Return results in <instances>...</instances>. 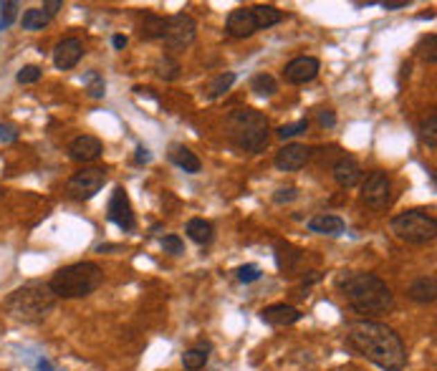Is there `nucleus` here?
Here are the masks:
<instances>
[{
  "mask_svg": "<svg viewBox=\"0 0 437 371\" xmlns=\"http://www.w3.org/2000/svg\"><path fill=\"white\" fill-rule=\"evenodd\" d=\"M101 283H104V271L91 260L66 265L53 273V278L48 280L56 298H87Z\"/></svg>",
  "mask_w": 437,
  "mask_h": 371,
  "instance_id": "20e7f679",
  "label": "nucleus"
},
{
  "mask_svg": "<svg viewBox=\"0 0 437 371\" xmlns=\"http://www.w3.org/2000/svg\"><path fill=\"white\" fill-rule=\"evenodd\" d=\"M319 69H321V64H319V58L314 56H298L294 58L291 64H286V69H283V79L288 81V84H308V81L316 79V73H319Z\"/></svg>",
  "mask_w": 437,
  "mask_h": 371,
  "instance_id": "9b49d317",
  "label": "nucleus"
},
{
  "mask_svg": "<svg viewBox=\"0 0 437 371\" xmlns=\"http://www.w3.org/2000/svg\"><path fill=\"white\" fill-rule=\"evenodd\" d=\"M18 139V129L13 124H0V142L3 144H10Z\"/></svg>",
  "mask_w": 437,
  "mask_h": 371,
  "instance_id": "4c0bfd02",
  "label": "nucleus"
},
{
  "mask_svg": "<svg viewBox=\"0 0 437 371\" xmlns=\"http://www.w3.org/2000/svg\"><path fill=\"white\" fill-rule=\"evenodd\" d=\"M346 346L354 354L369 359L382 369H402L404 366V343L400 334L380 321H357L346 329Z\"/></svg>",
  "mask_w": 437,
  "mask_h": 371,
  "instance_id": "f257e3e1",
  "label": "nucleus"
},
{
  "mask_svg": "<svg viewBox=\"0 0 437 371\" xmlns=\"http://www.w3.org/2000/svg\"><path fill=\"white\" fill-rule=\"evenodd\" d=\"M112 46H114L116 51H122L124 46H127V38H124V36H114V38H112Z\"/></svg>",
  "mask_w": 437,
  "mask_h": 371,
  "instance_id": "37998d69",
  "label": "nucleus"
},
{
  "mask_svg": "<svg viewBox=\"0 0 437 371\" xmlns=\"http://www.w3.org/2000/svg\"><path fill=\"white\" fill-rule=\"evenodd\" d=\"M362 200L372 210H387L392 202V179L387 172L377 170L366 177L364 187H362Z\"/></svg>",
  "mask_w": 437,
  "mask_h": 371,
  "instance_id": "6e6552de",
  "label": "nucleus"
},
{
  "mask_svg": "<svg viewBox=\"0 0 437 371\" xmlns=\"http://www.w3.org/2000/svg\"><path fill=\"white\" fill-rule=\"evenodd\" d=\"M101 152H104V147L91 134H81L69 144V157L76 159V162H93V159L101 157Z\"/></svg>",
  "mask_w": 437,
  "mask_h": 371,
  "instance_id": "f3484780",
  "label": "nucleus"
},
{
  "mask_svg": "<svg viewBox=\"0 0 437 371\" xmlns=\"http://www.w3.org/2000/svg\"><path fill=\"white\" fill-rule=\"evenodd\" d=\"M235 73L233 71H222V73H217L215 79L210 81V86H208V96L210 99H217V96H222L225 91H230V86L235 84Z\"/></svg>",
  "mask_w": 437,
  "mask_h": 371,
  "instance_id": "a878e982",
  "label": "nucleus"
},
{
  "mask_svg": "<svg viewBox=\"0 0 437 371\" xmlns=\"http://www.w3.org/2000/svg\"><path fill=\"white\" fill-rule=\"evenodd\" d=\"M18 3L15 0H6V3H0V30H8L10 26L15 23L18 18Z\"/></svg>",
  "mask_w": 437,
  "mask_h": 371,
  "instance_id": "c85d7f7f",
  "label": "nucleus"
},
{
  "mask_svg": "<svg viewBox=\"0 0 437 371\" xmlns=\"http://www.w3.org/2000/svg\"><path fill=\"white\" fill-rule=\"evenodd\" d=\"M409 3L407 0H394V3H382V8L384 10H402V8H407Z\"/></svg>",
  "mask_w": 437,
  "mask_h": 371,
  "instance_id": "a19ab883",
  "label": "nucleus"
},
{
  "mask_svg": "<svg viewBox=\"0 0 437 371\" xmlns=\"http://www.w3.org/2000/svg\"><path fill=\"white\" fill-rule=\"evenodd\" d=\"M417 51H420L422 61H427V64H435V61H437V36H435V33L425 36L422 41H420V46H417Z\"/></svg>",
  "mask_w": 437,
  "mask_h": 371,
  "instance_id": "7c9ffc66",
  "label": "nucleus"
},
{
  "mask_svg": "<svg viewBox=\"0 0 437 371\" xmlns=\"http://www.w3.org/2000/svg\"><path fill=\"white\" fill-rule=\"evenodd\" d=\"M162 250L170 253V255H179V253L185 250V245H182V240H179L177 235H167L162 237Z\"/></svg>",
  "mask_w": 437,
  "mask_h": 371,
  "instance_id": "c9c22d12",
  "label": "nucleus"
},
{
  "mask_svg": "<svg viewBox=\"0 0 437 371\" xmlns=\"http://www.w3.org/2000/svg\"><path fill=\"white\" fill-rule=\"evenodd\" d=\"M185 233H187V237L197 245L213 243V225H210L208 220H202V217H193V220L187 222Z\"/></svg>",
  "mask_w": 437,
  "mask_h": 371,
  "instance_id": "412c9836",
  "label": "nucleus"
},
{
  "mask_svg": "<svg viewBox=\"0 0 437 371\" xmlns=\"http://www.w3.org/2000/svg\"><path fill=\"white\" fill-rule=\"evenodd\" d=\"M51 23V15L46 13L44 8H30L23 13V28L26 30H44Z\"/></svg>",
  "mask_w": 437,
  "mask_h": 371,
  "instance_id": "b1692460",
  "label": "nucleus"
},
{
  "mask_svg": "<svg viewBox=\"0 0 437 371\" xmlns=\"http://www.w3.org/2000/svg\"><path fill=\"white\" fill-rule=\"evenodd\" d=\"M301 311L294 306H286V303H273V306L263 308L260 311V318H263L268 326H278V329H283V326H294V323L301 321Z\"/></svg>",
  "mask_w": 437,
  "mask_h": 371,
  "instance_id": "4468645a",
  "label": "nucleus"
},
{
  "mask_svg": "<svg viewBox=\"0 0 437 371\" xmlns=\"http://www.w3.org/2000/svg\"><path fill=\"white\" fill-rule=\"evenodd\" d=\"M251 91L256 96H273V93L278 91V84L273 79L271 73H256L251 79Z\"/></svg>",
  "mask_w": 437,
  "mask_h": 371,
  "instance_id": "393cba45",
  "label": "nucleus"
},
{
  "mask_svg": "<svg viewBox=\"0 0 437 371\" xmlns=\"http://www.w3.org/2000/svg\"><path fill=\"white\" fill-rule=\"evenodd\" d=\"M392 233L412 245L432 243L437 237V220L427 210H407L392 217Z\"/></svg>",
  "mask_w": 437,
  "mask_h": 371,
  "instance_id": "423d86ee",
  "label": "nucleus"
},
{
  "mask_svg": "<svg viewBox=\"0 0 437 371\" xmlns=\"http://www.w3.org/2000/svg\"><path fill=\"white\" fill-rule=\"evenodd\" d=\"M38 369H41V371H53V369H51V364H48V361H44V359H41V361H38Z\"/></svg>",
  "mask_w": 437,
  "mask_h": 371,
  "instance_id": "c03bdc74",
  "label": "nucleus"
},
{
  "mask_svg": "<svg viewBox=\"0 0 437 371\" xmlns=\"http://www.w3.org/2000/svg\"><path fill=\"white\" fill-rule=\"evenodd\" d=\"M308 157H311V150H308V147H303V144H286V147L278 150V154H276V167L283 172H296L306 165Z\"/></svg>",
  "mask_w": 437,
  "mask_h": 371,
  "instance_id": "2eb2a0df",
  "label": "nucleus"
},
{
  "mask_svg": "<svg viewBox=\"0 0 437 371\" xmlns=\"http://www.w3.org/2000/svg\"><path fill=\"white\" fill-rule=\"evenodd\" d=\"M422 139L427 142L430 150H437V114L435 111L422 122Z\"/></svg>",
  "mask_w": 437,
  "mask_h": 371,
  "instance_id": "2f4dec72",
  "label": "nucleus"
},
{
  "mask_svg": "<svg viewBox=\"0 0 437 371\" xmlns=\"http://www.w3.org/2000/svg\"><path fill=\"white\" fill-rule=\"evenodd\" d=\"M308 230L319 233V235H341L344 233V220L339 215H316L308 220Z\"/></svg>",
  "mask_w": 437,
  "mask_h": 371,
  "instance_id": "a211bd4d",
  "label": "nucleus"
},
{
  "mask_svg": "<svg viewBox=\"0 0 437 371\" xmlns=\"http://www.w3.org/2000/svg\"><path fill=\"white\" fill-rule=\"evenodd\" d=\"M107 182V174L99 167H84L69 179V192L73 200H91Z\"/></svg>",
  "mask_w": 437,
  "mask_h": 371,
  "instance_id": "1a4fd4ad",
  "label": "nucleus"
},
{
  "mask_svg": "<svg viewBox=\"0 0 437 371\" xmlns=\"http://www.w3.org/2000/svg\"><path fill=\"white\" fill-rule=\"evenodd\" d=\"M197 36V23L193 15L177 13L172 18H167V33H165V46L170 51H185L190 43Z\"/></svg>",
  "mask_w": 437,
  "mask_h": 371,
  "instance_id": "0eeeda50",
  "label": "nucleus"
},
{
  "mask_svg": "<svg viewBox=\"0 0 437 371\" xmlns=\"http://www.w3.org/2000/svg\"><path fill=\"white\" fill-rule=\"evenodd\" d=\"M407 296L417 303H432L437 298V280L432 275H425V278H417L412 286L407 288Z\"/></svg>",
  "mask_w": 437,
  "mask_h": 371,
  "instance_id": "aec40b11",
  "label": "nucleus"
},
{
  "mask_svg": "<svg viewBox=\"0 0 437 371\" xmlns=\"http://www.w3.org/2000/svg\"><path fill=\"white\" fill-rule=\"evenodd\" d=\"M157 73H159V79L175 81L179 76V64L175 61L172 56H162L157 61Z\"/></svg>",
  "mask_w": 437,
  "mask_h": 371,
  "instance_id": "c756f323",
  "label": "nucleus"
},
{
  "mask_svg": "<svg viewBox=\"0 0 437 371\" xmlns=\"http://www.w3.org/2000/svg\"><path fill=\"white\" fill-rule=\"evenodd\" d=\"M56 296L48 283L30 280L26 286L15 288L6 298V314L18 323H41L56 308Z\"/></svg>",
  "mask_w": 437,
  "mask_h": 371,
  "instance_id": "7ed1b4c3",
  "label": "nucleus"
},
{
  "mask_svg": "<svg viewBox=\"0 0 437 371\" xmlns=\"http://www.w3.org/2000/svg\"><path fill=\"white\" fill-rule=\"evenodd\" d=\"M107 215L116 228H122V230L134 228V212H132L130 194L124 192V187H114L112 200H109V207H107Z\"/></svg>",
  "mask_w": 437,
  "mask_h": 371,
  "instance_id": "9d476101",
  "label": "nucleus"
},
{
  "mask_svg": "<svg viewBox=\"0 0 437 371\" xmlns=\"http://www.w3.org/2000/svg\"><path fill=\"white\" fill-rule=\"evenodd\" d=\"M268 119L256 109H235L228 114L225 132H228L230 142L245 152H260L268 144Z\"/></svg>",
  "mask_w": 437,
  "mask_h": 371,
  "instance_id": "39448f33",
  "label": "nucleus"
},
{
  "mask_svg": "<svg viewBox=\"0 0 437 371\" xmlns=\"http://www.w3.org/2000/svg\"><path fill=\"white\" fill-rule=\"evenodd\" d=\"M208 364V351H202V349H190L182 354V366L190 371H197L202 369V366Z\"/></svg>",
  "mask_w": 437,
  "mask_h": 371,
  "instance_id": "cd10ccee",
  "label": "nucleus"
},
{
  "mask_svg": "<svg viewBox=\"0 0 437 371\" xmlns=\"http://www.w3.org/2000/svg\"><path fill=\"white\" fill-rule=\"evenodd\" d=\"M339 291L359 316H382L394 308V296L389 286L374 273H341L337 280Z\"/></svg>",
  "mask_w": 437,
  "mask_h": 371,
  "instance_id": "f03ea898",
  "label": "nucleus"
},
{
  "mask_svg": "<svg viewBox=\"0 0 437 371\" xmlns=\"http://www.w3.org/2000/svg\"><path fill=\"white\" fill-rule=\"evenodd\" d=\"M84 86H87V91L91 99H101L104 93H107V84H104V76L99 71H89L84 76Z\"/></svg>",
  "mask_w": 437,
  "mask_h": 371,
  "instance_id": "bb28decb",
  "label": "nucleus"
},
{
  "mask_svg": "<svg viewBox=\"0 0 437 371\" xmlns=\"http://www.w3.org/2000/svg\"><path fill=\"white\" fill-rule=\"evenodd\" d=\"M150 152L144 150V147H139V150H136V162H150Z\"/></svg>",
  "mask_w": 437,
  "mask_h": 371,
  "instance_id": "79ce46f5",
  "label": "nucleus"
},
{
  "mask_svg": "<svg viewBox=\"0 0 437 371\" xmlns=\"http://www.w3.org/2000/svg\"><path fill=\"white\" fill-rule=\"evenodd\" d=\"M165 33H167V18L154 15V13L142 15V38L157 41V38H165Z\"/></svg>",
  "mask_w": 437,
  "mask_h": 371,
  "instance_id": "4be33fe9",
  "label": "nucleus"
},
{
  "mask_svg": "<svg viewBox=\"0 0 437 371\" xmlns=\"http://www.w3.org/2000/svg\"><path fill=\"white\" fill-rule=\"evenodd\" d=\"M296 197H298V190L296 187H286V190H278V192L273 194V202L283 205V202H294Z\"/></svg>",
  "mask_w": 437,
  "mask_h": 371,
  "instance_id": "e433bc0d",
  "label": "nucleus"
},
{
  "mask_svg": "<svg viewBox=\"0 0 437 371\" xmlns=\"http://www.w3.org/2000/svg\"><path fill=\"white\" fill-rule=\"evenodd\" d=\"M319 124L326 129H331L334 124H337V114L334 111H329V109H323V111H319Z\"/></svg>",
  "mask_w": 437,
  "mask_h": 371,
  "instance_id": "58836bf2",
  "label": "nucleus"
},
{
  "mask_svg": "<svg viewBox=\"0 0 437 371\" xmlns=\"http://www.w3.org/2000/svg\"><path fill=\"white\" fill-rule=\"evenodd\" d=\"M15 79H18V84H36L41 79V69L38 66H23Z\"/></svg>",
  "mask_w": 437,
  "mask_h": 371,
  "instance_id": "f704fd0d",
  "label": "nucleus"
},
{
  "mask_svg": "<svg viewBox=\"0 0 437 371\" xmlns=\"http://www.w3.org/2000/svg\"><path fill=\"white\" fill-rule=\"evenodd\" d=\"M61 6H64L61 0H48V3H44V10L51 15V18H53V15H56L58 10H61Z\"/></svg>",
  "mask_w": 437,
  "mask_h": 371,
  "instance_id": "ea45409f",
  "label": "nucleus"
},
{
  "mask_svg": "<svg viewBox=\"0 0 437 371\" xmlns=\"http://www.w3.org/2000/svg\"><path fill=\"white\" fill-rule=\"evenodd\" d=\"M81 56H84V43L79 38H64L56 46V51H53V64L61 71H69V69H73V66L79 64Z\"/></svg>",
  "mask_w": 437,
  "mask_h": 371,
  "instance_id": "f8f14e48",
  "label": "nucleus"
},
{
  "mask_svg": "<svg viewBox=\"0 0 437 371\" xmlns=\"http://www.w3.org/2000/svg\"><path fill=\"white\" fill-rule=\"evenodd\" d=\"M306 129H308V119H301V122H294V124H283L276 134H278V139H294V136L303 134Z\"/></svg>",
  "mask_w": 437,
  "mask_h": 371,
  "instance_id": "473e14b6",
  "label": "nucleus"
},
{
  "mask_svg": "<svg viewBox=\"0 0 437 371\" xmlns=\"http://www.w3.org/2000/svg\"><path fill=\"white\" fill-rule=\"evenodd\" d=\"M334 179H337L339 187H344V190H351V187H357L362 182V165H359L354 157H339L334 162Z\"/></svg>",
  "mask_w": 437,
  "mask_h": 371,
  "instance_id": "dca6fc26",
  "label": "nucleus"
},
{
  "mask_svg": "<svg viewBox=\"0 0 437 371\" xmlns=\"http://www.w3.org/2000/svg\"><path fill=\"white\" fill-rule=\"evenodd\" d=\"M260 275H263V271H260L256 263H248L238 268V280H240V283H256V280H260Z\"/></svg>",
  "mask_w": 437,
  "mask_h": 371,
  "instance_id": "72a5a7b5",
  "label": "nucleus"
},
{
  "mask_svg": "<svg viewBox=\"0 0 437 371\" xmlns=\"http://www.w3.org/2000/svg\"><path fill=\"white\" fill-rule=\"evenodd\" d=\"M225 30H228L233 38H248V36H253V33L258 30V26H256V18H253V10H251V8H235V10L228 15Z\"/></svg>",
  "mask_w": 437,
  "mask_h": 371,
  "instance_id": "ddd939ff",
  "label": "nucleus"
},
{
  "mask_svg": "<svg viewBox=\"0 0 437 371\" xmlns=\"http://www.w3.org/2000/svg\"><path fill=\"white\" fill-rule=\"evenodd\" d=\"M170 162H175V165H177L179 170H185L187 174H197V172L202 170V162L197 159V154L190 152L187 147H182V144H172V147H170Z\"/></svg>",
  "mask_w": 437,
  "mask_h": 371,
  "instance_id": "6ab92c4d",
  "label": "nucleus"
},
{
  "mask_svg": "<svg viewBox=\"0 0 437 371\" xmlns=\"http://www.w3.org/2000/svg\"><path fill=\"white\" fill-rule=\"evenodd\" d=\"M253 10V18H256V26L260 28H273V26H278L283 21V13H280L276 6H256L251 8Z\"/></svg>",
  "mask_w": 437,
  "mask_h": 371,
  "instance_id": "5701e85b",
  "label": "nucleus"
}]
</instances>
